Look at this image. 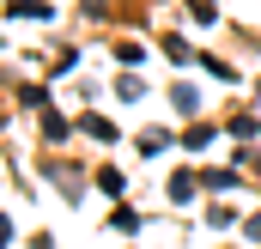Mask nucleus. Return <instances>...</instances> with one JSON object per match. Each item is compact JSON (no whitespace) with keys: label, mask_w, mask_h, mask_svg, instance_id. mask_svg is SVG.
I'll return each instance as SVG.
<instances>
[{"label":"nucleus","mask_w":261,"mask_h":249,"mask_svg":"<svg viewBox=\"0 0 261 249\" xmlns=\"http://www.w3.org/2000/svg\"><path fill=\"white\" fill-rule=\"evenodd\" d=\"M6 237H12V225H6V219H0V243H6Z\"/></svg>","instance_id":"1"}]
</instances>
